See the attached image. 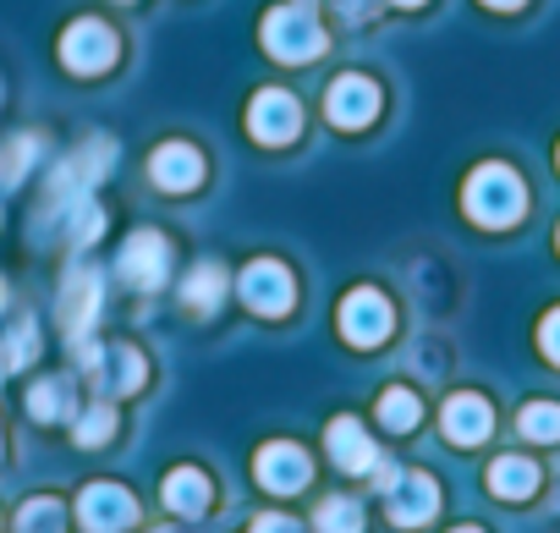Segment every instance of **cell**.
Instances as JSON below:
<instances>
[{"mask_svg":"<svg viewBox=\"0 0 560 533\" xmlns=\"http://www.w3.org/2000/svg\"><path fill=\"white\" fill-rule=\"evenodd\" d=\"M23 533H61V506L56 500H28L23 506Z\"/></svg>","mask_w":560,"mask_h":533,"instance_id":"obj_25","label":"cell"},{"mask_svg":"<svg viewBox=\"0 0 560 533\" xmlns=\"http://www.w3.org/2000/svg\"><path fill=\"white\" fill-rule=\"evenodd\" d=\"M94 314H100V281L89 270H72L67 276V292H61V325H67V336L83 341V331L94 325Z\"/></svg>","mask_w":560,"mask_h":533,"instance_id":"obj_14","label":"cell"},{"mask_svg":"<svg viewBox=\"0 0 560 533\" xmlns=\"http://www.w3.org/2000/svg\"><path fill=\"white\" fill-rule=\"evenodd\" d=\"M171 270V242L160 231H132V242L121 247V276L143 292H154Z\"/></svg>","mask_w":560,"mask_h":533,"instance_id":"obj_7","label":"cell"},{"mask_svg":"<svg viewBox=\"0 0 560 533\" xmlns=\"http://www.w3.org/2000/svg\"><path fill=\"white\" fill-rule=\"evenodd\" d=\"M34 358V325H18V336L0 347V369H23Z\"/></svg>","mask_w":560,"mask_h":533,"instance_id":"obj_27","label":"cell"},{"mask_svg":"<svg viewBox=\"0 0 560 533\" xmlns=\"http://www.w3.org/2000/svg\"><path fill=\"white\" fill-rule=\"evenodd\" d=\"M319 533H363V511L347 495H336L319 506Z\"/></svg>","mask_w":560,"mask_h":533,"instance_id":"obj_22","label":"cell"},{"mask_svg":"<svg viewBox=\"0 0 560 533\" xmlns=\"http://www.w3.org/2000/svg\"><path fill=\"white\" fill-rule=\"evenodd\" d=\"M253 473H258V484L264 489H275V495H292V489H303L308 484V451H298V445H287V440H275V445H264L258 451V462H253Z\"/></svg>","mask_w":560,"mask_h":533,"instance_id":"obj_8","label":"cell"},{"mask_svg":"<svg viewBox=\"0 0 560 533\" xmlns=\"http://www.w3.org/2000/svg\"><path fill=\"white\" fill-rule=\"evenodd\" d=\"M341 336L352 341V347H380L385 336H390V303L380 298V292H352L347 303H341Z\"/></svg>","mask_w":560,"mask_h":533,"instance_id":"obj_5","label":"cell"},{"mask_svg":"<svg viewBox=\"0 0 560 533\" xmlns=\"http://www.w3.org/2000/svg\"><path fill=\"white\" fill-rule=\"evenodd\" d=\"M149 171H154V182L165 193H192L203 182V160H198L192 143H160L154 160H149Z\"/></svg>","mask_w":560,"mask_h":533,"instance_id":"obj_12","label":"cell"},{"mask_svg":"<svg viewBox=\"0 0 560 533\" xmlns=\"http://www.w3.org/2000/svg\"><path fill=\"white\" fill-rule=\"evenodd\" d=\"M462 204H467V215H472L478 225H516L522 209H527V193H522V182H516L511 165H478V171L467 176Z\"/></svg>","mask_w":560,"mask_h":533,"instance_id":"obj_1","label":"cell"},{"mask_svg":"<svg viewBox=\"0 0 560 533\" xmlns=\"http://www.w3.org/2000/svg\"><path fill=\"white\" fill-rule=\"evenodd\" d=\"M483 7H494V12H511V7H522V0H483Z\"/></svg>","mask_w":560,"mask_h":533,"instance_id":"obj_30","label":"cell"},{"mask_svg":"<svg viewBox=\"0 0 560 533\" xmlns=\"http://www.w3.org/2000/svg\"><path fill=\"white\" fill-rule=\"evenodd\" d=\"M78 517H83L89 533H121V528H132L138 500H132L121 484H89L83 500H78Z\"/></svg>","mask_w":560,"mask_h":533,"instance_id":"obj_4","label":"cell"},{"mask_svg":"<svg viewBox=\"0 0 560 533\" xmlns=\"http://www.w3.org/2000/svg\"><path fill=\"white\" fill-rule=\"evenodd\" d=\"M456 533H478V528H456Z\"/></svg>","mask_w":560,"mask_h":533,"instance_id":"obj_32","label":"cell"},{"mask_svg":"<svg viewBox=\"0 0 560 533\" xmlns=\"http://www.w3.org/2000/svg\"><path fill=\"white\" fill-rule=\"evenodd\" d=\"M220 292H225V281H220L214 264H198V270L187 276V287H182V298H187L192 314H214L220 309Z\"/></svg>","mask_w":560,"mask_h":533,"instance_id":"obj_19","label":"cell"},{"mask_svg":"<svg viewBox=\"0 0 560 533\" xmlns=\"http://www.w3.org/2000/svg\"><path fill=\"white\" fill-rule=\"evenodd\" d=\"M242 303H247L253 314H264V320L287 314V309H292V276L280 270V264H269V258L247 264V276H242Z\"/></svg>","mask_w":560,"mask_h":533,"instance_id":"obj_6","label":"cell"},{"mask_svg":"<svg viewBox=\"0 0 560 533\" xmlns=\"http://www.w3.org/2000/svg\"><path fill=\"white\" fill-rule=\"evenodd\" d=\"M165 506L182 511V517H198V511L209 506V478H203L198 467H176V473L165 478Z\"/></svg>","mask_w":560,"mask_h":533,"instance_id":"obj_18","label":"cell"},{"mask_svg":"<svg viewBox=\"0 0 560 533\" xmlns=\"http://www.w3.org/2000/svg\"><path fill=\"white\" fill-rule=\"evenodd\" d=\"M39 154V138H12V149H7V160H0V182H18L23 171H28V160Z\"/></svg>","mask_w":560,"mask_h":533,"instance_id":"obj_26","label":"cell"},{"mask_svg":"<svg viewBox=\"0 0 560 533\" xmlns=\"http://www.w3.org/2000/svg\"><path fill=\"white\" fill-rule=\"evenodd\" d=\"M253 533H303V528H298L292 517H258V522H253Z\"/></svg>","mask_w":560,"mask_h":533,"instance_id":"obj_29","label":"cell"},{"mask_svg":"<svg viewBox=\"0 0 560 533\" xmlns=\"http://www.w3.org/2000/svg\"><path fill=\"white\" fill-rule=\"evenodd\" d=\"M489 489H494L500 500H527V495L538 489V467H533L527 456H500V462L489 467Z\"/></svg>","mask_w":560,"mask_h":533,"instance_id":"obj_17","label":"cell"},{"mask_svg":"<svg viewBox=\"0 0 560 533\" xmlns=\"http://www.w3.org/2000/svg\"><path fill=\"white\" fill-rule=\"evenodd\" d=\"M418 418H423V407H418L412 391H385V396H380V424H385V429L407 434V429H418Z\"/></svg>","mask_w":560,"mask_h":533,"instance_id":"obj_20","label":"cell"},{"mask_svg":"<svg viewBox=\"0 0 560 533\" xmlns=\"http://www.w3.org/2000/svg\"><path fill=\"white\" fill-rule=\"evenodd\" d=\"M110 429H116V413H110V407H89V413L78 418V445H105Z\"/></svg>","mask_w":560,"mask_h":533,"instance_id":"obj_24","label":"cell"},{"mask_svg":"<svg viewBox=\"0 0 560 533\" xmlns=\"http://www.w3.org/2000/svg\"><path fill=\"white\" fill-rule=\"evenodd\" d=\"M28 407H34V418H61L67 413V380H45V385H34V396H28Z\"/></svg>","mask_w":560,"mask_h":533,"instance_id":"obj_23","label":"cell"},{"mask_svg":"<svg viewBox=\"0 0 560 533\" xmlns=\"http://www.w3.org/2000/svg\"><path fill=\"white\" fill-rule=\"evenodd\" d=\"M83 363L100 374L105 391H138L143 385V358L132 347H89Z\"/></svg>","mask_w":560,"mask_h":533,"instance_id":"obj_13","label":"cell"},{"mask_svg":"<svg viewBox=\"0 0 560 533\" xmlns=\"http://www.w3.org/2000/svg\"><path fill=\"white\" fill-rule=\"evenodd\" d=\"M396 7H423V0H396Z\"/></svg>","mask_w":560,"mask_h":533,"instance_id":"obj_31","label":"cell"},{"mask_svg":"<svg viewBox=\"0 0 560 533\" xmlns=\"http://www.w3.org/2000/svg\"><path fill=\"white\" fill-rule=\"evenodd\" d=\"M330 456H336V467H347V473H374V467H380L374 440H369L363 424H352V418H336V424H330Z\"/></svg>","mask_w":560,"mask_h":533,"instance_id":"obj_15","label":"cell"},{"mask_svg":"<svg viewBox=\"0 0 560 533\" xmlns=\"http://www.w3.org/2000/svg\"><path fill=\"white\" fill-rule=\"evenodd\" d=\"M325 111H330V121L347 127V132H352V127H369V121L380 116V89H374L369 78H336Z\"/></svg>","mask_w":560,"mask_h":533,"instance_id":"obj_10","label":"cell"},{"mask_svg":"<svg viewBox=\"0 0 560 533\" xmlns=\"http://www.w3.org/2000/svg\"><path fill=\"white\" fill-rule=\"evenodd\" d=\"M516 429H522L527 440H538V445H555V440H560V407H555V402H533V407H522Z\"/></svg>","mask_w":560,"mask_h":533,"instance_id":"obj_21","label":"cell"},{"mask_svg":"<svg viewBox=\"0 0 560 533\" xmlns=\"http://www.w3.org/2000/svg\"><path fill=\"white\" fill-rule=\"evenodd\" d=\"M61 61H67V72H78V78H94V72H105L110 61H116V34L105 28V23H72L67 28V39H61Z\"/></svg>","mask_w":560,"mask_h":533,"instance_id":"obj_3","label":"cell"},{"mask_svg":"<svg viewBox=\"0 0 560 533\" xmlns=\"http://www.w3.org/2000/svg\"><path fill=\"white\" fill-rule=\"evenodd\" d=\"M264 50L275 61H314L325 50V28L314 23V12L303 7H275L264 18Z\"/></svg>","mask_w":560,"mask_h":533,"instance_id":"obj_2","label":"cell"},{"mask_svg":"<svg viewBox=\"0 0 560 533\" xmlns=\"http://www.w3.org/2000/svg\"><path fill=\"white\" fill-rule=\"evenodd\" d=\"M434 511H440V489H434V478L407 473V478L390 484V522H396V528H418V522H429Z\"/></svg>","mask_w":560,"mask_h":533,"instance_id":"obj_11","label":"cell"},{"mask_svg":"<svg viewBox=\"0 0 560 533\" xmlns=\"http://www.w3.org/2000/svg\"><path fill=\"white\" fill-rule=\"evenodd\" d=\"M0 298H7V292H0Z\"/></svg>","mask_w":560,"mask_h":533,"instance_id":"obj_33","label":"cell"},{"mask_svg":"<svg viewBox=\"0 0 560 533\" xmlns=\"http://www.w3.org/2000/svg\"><path fill=\"white\" fill-rule=\"evenodd\" d=\"M298 121H303L298 100L280 94V89H264V94L253 100V111H247V132H253L258 143H287V138L298 132Z\"/></svg>","mask_w":560,"mask_h":533,"instance_id":"obj_9","label":"cell"},{"mask_svg":"<svg viewBox=\"0 0 560 533\" xmlns=\"http://www.w3.org/2000/svg\"><path fill=\"white\" fill-rule=\"evenodd\" d=\"M489 424H494V413H489L483 396H451V402H445V434H451L456 445H478V440L489 434Z\"/></svg>","mask_w":560,"mask_h":533,"instance_id":"obj_16","label":"cell"},{"mask_svg":"<svg viewBox=\"0 0 560 533\" xmlns=\"http://www.w3.org/2000/svg\"><path fill=\"white\" fill-rule=\"evenodd\" d=\"M538 347H544V358H549V363H560V309L538 325Z\"/></svg>","mask_w":560,"mask_h":533,"instance_id":"obj_28","label":"cell"}]
</instances>
